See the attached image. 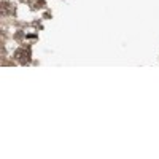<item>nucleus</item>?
<instances>
[{"instance_id":"nucleus-3","label":"nucleus","mask_w":159,"mask_h":159,"mask_svg":"<svg viewBox=\"0 0 159 159\" xmlns=\"http://www.w3.org/2000/svg\"><path fill=\"white\" fill-rule=\"evenodd\" d=\"M22 2H29V3H32V2H34V0H22Z\"/></svg>"},{"instance_id":"nucleus-1","label":"nucleus","mask_w":159,"mask_h":159,"mask_svg":"<svg viewBox=\"0 0 159 159\" xmlns=\"http://www.w3.org/2000/svg\"><path fill=\"white\" fill-rule=\"evenodd\" d=\"M15 61L19 64H29L30 61V49L29 48H19L15 52Z\"/></svg>"},{"instance_id":"nucleus-2","label":"nucleus","mask_w":159,"mask_h":159,"mask_svg":"<svg viewBox=\"0 0 159 159\" xmlns=\"http://www.w3.org/2000/svg\"><path fill=\"white\" fill-rule=\"evenodd\" d=\"M0 11H2V15H13V13L16 11V8H15V5H13L11 2H2Z\"/></svg>"}]
</instances>
